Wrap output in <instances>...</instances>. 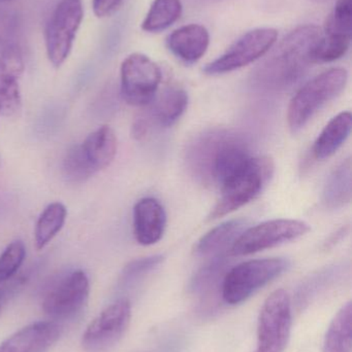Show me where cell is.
I'll return each mask as SVG.
<instances>
[{
    "label": "cell",
    "instance_id": "6da1fadb",
    "mask_svg": "<svg viewBox=\"0 0 352 352\" xmlns=\"http://www.w3.org/2000/svg\"><path fill=\"white\" fill-rule=\"evenodd\" d=\"M253 158L245 140L225 129L203 132L187 151V163L192 173L205 184L219 188Z\"/></svg>",
    "mask_w": 352,
    "mask_h": 352
},
{
    "label": "cell",
    "instance_id": "7a4b0ae2",
    "mask_svg": "<svg viewBox=\"0 0 352 352\" xmlns=\"http://www.w3.org/2000/svg\"><path fill=\"white\" fill-rule=\"evenodd\" d=\"M322 35L316 25H304L291 31L258 66V82L271 88H284L297 82L314 64V50Z\"/></svg>",
    "mask_w": 352,
    "mask_h": 352
},
{
    "label": "cell",
    "instance_id": "3957f363",
    "mask_svg": "<svg viewBox=\"0 0 352 352\" xmlns=\"http://www.w3.org/2000/svg\"><path fill=\"white\" fill-rule=\"evenodd\" d=\"M347 82V70L335 67L306 82L289 103L287 123L291 132L297 133L301 131L327 103L336 98L344 90Z\"/></svg>",
    "mask_w": 352,
    "mask_h": 352
},
{
    "label": "cell",
    "instance_id": "277c9868",
    "mask_svg": "<svg viewBox=\"0 0 352 352\" xmlns=\"http://www.w3.org/2000/svg\"><path fill=\"white\" fill-rule=\"evenodd\" d=\"M274 173V163L268 157H254L251 162L220 188V197L209 214V221L220 219L256 198Z\"/></svg>",
    "mask_w": 352,
    "mask_h": 352
},
{
    "label": "cell",
    "instance_id": "5b68a950",
    "mask_svg": "<svg viewBox=\"0 0 352 352\" xmlns=\"http://www.w3.org/2000/svg\"><path fill=\"white\" fill-rule=\"evenodd\" d=\"M283 258L247 261L229 269L221 283V296L229 305H238L289 269Z\"/></svg>",
    "mask_w": 352,
    "mask_h": 352
},
{
    "label": "cell",
    "instance_id": "8992f818",
    "mask_svg": "<svg viewBox=\"0 0 352 352\" xmlns=\"http://www.w3.org/2000/svg\"><path fill=\"white\" fill-rule=\"evenodd\" d=\"M291 298L284 289H277L267 298L260 310L254 352L284 351L291 337Z\"/></svg>",
    "mask_w": 352,
    "mask_h": 352
},
{
    "label": "cell",
    "instance_id": "52a82bcc",
    "mask_svg": "<svg viewBox=\"0 0 352 352\" xmlns=\"http://www.w3.org/2000/svg\"><path fill=\"white\" fill-rule=\"evenodd\" d=\"M161 78V68L148 56H128L120 69V91L124 101L132 107H146L156 97Z\"/></svg>",
    "mask_w": 352,
    "mask_h": 352
},
{
    "label": "cell",
    "instance_id": "ba28073f",
    "mask_svg": "<svg viewBox=\"0 0 352 352\" xmlns=\"http://www.w3.org/2000/svg\"><path fill=\"white\" fill-rule=\"evenodd\" d=\"M311 230L303 221L291 219H272L248 227L229 250L235 256H249L287 242L299 239Z\"/></svg>",
    "mask_w": 352,
    "mask_h": 352
},
{
    "label": "cell",
    "instance_id": "9c48e42d",
    "mask_svg": "<svg viewBox=\"0 0 352 352\" xmlns=\"http://www.w3.org/2000/svg\"><path fill=\"white\" fill-rule=\"evenodd\" d=\"M84 16L82 0H60L45 27V47L50 62L60 67L68 59Z\"/></svg>",
    "mask_w": 352,
    "mask_h": 352
},
{
    "label": "cell",
    "instance_id": "30bf717a",
    "mask_svg": "<svg viewBox=\"0 0 352 352\" xmlns=\"http://www.w3.org/2000/svg\"><path fill=\"white\" fill-rule=\"evenodd\" d=\"M277 37L278 33L273 28L248 31L220 57L207 64L204 72L208 76H220L245 67L266 55L276 43Z\"/></svg>",
    "mask_w": 352,
    "mask_h": 352
},
{
    "label": "cell",
    "instance_id": "8fae6325",
    "mask_svg": "<svg viewBox=\"0 0 352 352\" xmlns=\"http://www.w3.org/2000/svg\"><path fill=\"white\" fill-rule=\"evenodd\" d=\"M89 279L82 270L72 271L58 279L43 296V312L54 320H68L81 314L88 301Z\"/></svg>",
    "mask_w": 352,
    "mask_h": 352
},
{
    "label": "cell",
    "instance_id": "7c38bea8",
    "mask_svg": "<svg viewBox=\"0 0 352 352\" xmlns=\"http://www.w3.org/2000/svg\"><path fill=\"white\" fill-rule=\"evenodd\" d=\"M132 318V305L126 299L107 306L89 324L82 337L85 352H109L125 334Z\"/></svg>",
    "mask_w": 352,
    "mask_h": 352
},
{
    "label": "cell",
    "instance_id": "4fadbf2b",
    "mask_svg": "<svg viewBox=\"0 0 352 352\" xmlns=\"http://www.w3.org/2000/svg\"><path fill=\"white\" fill-rule=\"evenodd\" d=\"M147 107L148 111L141 113L132 125V135L138 140H143L153 125L161 128L175 125L187 109L188 94L182 88L169 87Z\"/></svg>",
    "mask_w": 352,
    "mask_h": 352
},
{
    "label": "cell",
    "instance_id": "5bb4252c",
    "mask_svg": "<svg viewBox=\"0 0 352 352\" xmlns=\"http://www.w3.org/2000/svg\"><path fill=\"white\" fill-rule=\"evenodd\" d=\"M24 72V58L20 45L0 51V115L16 117L22 109L19 80Z\"/></svg>",
    "mask_w": 352,
    "mask_h": 352
},
{
    "label": "cell",
    "instance_id": "9a60e30c",
    "mask_svg": "<svg viewBox=\"0 0 352 352\" xmlns=\"http://www.w3.org/2000/svg\"><path fill=\"white\" fill-rule=\"evenodd\" d=\"M61 328L54 320L21 329L0 344V352H47L59 340Z\"/></svg>",
    "mask_w": 352,
    "mask_h": 352
},
{
    "label": "cell",
    "instance_id": "2e32d148",
    "mask_svg": "<svg viewBox=\"0 0 352 352\" xmlns=\"http://www.w3.org/2000/svg\"><path fill=\"white\" fill-rule=\"evenodd\" d=\"M167 227V213L163 204L152 197L141 199L134 208V235L141 245L157 243Z\"/></svg>",
    "mask_w": 352,
    "mask_h": 352
},
{
    "label": "cell",
    "instance_id": "e0dca14e",
    "mask_svg": "<svg viewBox=\"0 0 352 352\" xmlns=\"http://www.w3.org/2000/svg\"><path fill=\"white\" fill-rule=\"evenodd\" d=\"M210 35L206 27L189 24L176 29L167 39V47L183 63H196L206 54Z\"/></svg>",
    "mask_w": 352,
    "mask_h": 352
},
{
    "label": "cell",
    "instance_id": "ac0fdd59",
    "mask_svg": "<svg viewBox=\"0 0 352 352\" xmlns=\"http://www.w3.org/2000/svg\"><path fill=\"white\" fill-rule=\"evenodd\" d=\"M85 158L95 173L111 165L117 154L118 142L115 132L109 126H103L90 134L80 144Z\"/></svg>",
    "mask_w": 352,
    "mask_h": 352
},
{
    "label": "cell",
    "instance_id": "d6986e66",
    "mask_svg": "<svg viewBox=\"0 0 352 352\" xmlns=\"http://www.w3.org/2000/svg\"><path fill=\"white\" fill-rule=\"evenodd\" d=\"M248 228L245 219H229L205 234L196 245V252L200 256H220L231 250L234 242Z\"/></svg>",
    "mask_w": 352,
    "mask_h": 352
},
{
    "label": "cell",
    "instance_id": "ffe728a7",
    "mask_svg": "<svg viewBox=\"0 0 352 352\" xmlns=\"http://www.w3.org/2000/svg\"><path fill=\"white\" fill-rule=\"evenodd\" d=\"M352 116L343 111L333 118L314 142L313 156L316 160H326L343 146L351 132Z\"/></svg>",
    "mask_w": 352,
    "mask_h": 352
},
{
    "label": "cell",
    "instance_id": "44dd1931",
    "mask_svg": "<svg viewBox=\"0 0 352 352\" xmlns=\"http://www.w3.org/2000/svg\"><path fill=\"white\" fill-rule=\"evenodd\" d=\"M351 159H345L327 178L322 202L327 208L339 209L351 201Z\"/></svg>",
    "mask_w": 352,
    "mask_h": 352
},
{
    "label": "cell",
    "instance_id": "7402d4cb",
    "mask_svg": "<svg viewBox=\"0 0 352 352\" xmlns=\"http://www.w3.org/2000/svg\"><path fill=\"white\" fill-rule=\"evenodd\" d=\"M352 306L345 304L331 322L322 352H351Z\"/></svg>",
    "mask_w": 352,
    "mask_h": 352
},
{
    "label": "cell",
    "instance_id": "603a6c76",
    "mask_svg": "<svg viewBox=\"0 0 352 352\" xmlns=\"http://www.w3.org/2000/svg\"><path fill=\"white\" fill-rule=\"evenodd\" d=\"M68 210L62 203H51L43 209L35 226L34 241L37 250H43L61 231Z\"/></svg>",
    "mask_w": 352,
    "mask_h": 352
},
{
    "label": "cell",
    "instance_id": "cb8c5ba5",
    "mask_svg": "<svg viewBox=\"0 0 352 352\" xmlns=\"http://www.w3.org/2000/svg\"><path fill=\"white\" fill-rule=\"evenodd\" d=\"M181 14V0H154L143 21L142 29L146 32H161L177 22Z\"/></svg>",
    "mask_w": 352,
    "mask_h": 352
},
{
    "label": "cell",
    "instance_id": "d4e9b609",
    "mask_svg": "<svg viewBox=\"0 0 352 352\" xmlns=\"http://www.w3.org/2000/svg\"><path fill=\"white\" fill-rule=\"evenodd\" d=\"M227 261L223 254L214 256V260L203 267L191 279L190 292L194 295L207 296L215 291L217 285L223 278V272L227 267Z\"/></svg>",
    "mask_w": 352,
    "mask_h": 352
},
{
    "label": "cell",
    "instance_id": "484cf974",
    "mask_svg": "<svg viewBox=\"0 0 352 352\" xmlns=\"http://www.w3.org/2000/svg\"><path fill=\"white\" fill-rule=\"evenodd\" d=\"M351 36L322 34L313 53V63H330L349 52Z\"/></svg>",
    "mask_w": 352,
    "mask_h": 352
},
{
    "label": "cell",
    "instance_id": "4316f807",
    "mask_svg": "<svg viewBox=\"0 0 352 352\" xmlns=\"http://www.w3.org/2000/svg\"><path fill=\"white\" fill-rule=\"evenodd\" d=\"M62 169L64 176L68 178V182H86L88 178L96 173L85 158L80 144L72 146L66 152Z\"/></svg>",
    "mask_w": 352,
    "mask_h": 352
},
{
    "label": "cell",
    "instance_id": "83f0119b",
    "mask_svg": "<svg viewBox=\"0 0 352 352\" xmlns=\"http://www.w3.org/2000/svg\"><path fill=\"white\" fill-rule=\"evenodd\" d=\"M351 0H337L334 10L327 19L324 34L351 36Z\"/></svg>",
    "mask_w": 352,
    "mask_h": 352
},
{
    "label": "cell",
    "instance_id": "f1b7e54d",
    "mask_svg": "<svg viewBox=\"0 0 352 352\" xmlns=\"http://www.w3.org/2000/svg\"><path fill=\"white\" fill-rule=\"evenodd\" d=\"M165 258L161 254H155V256H146V258H136L124 267L121 273V285L123 287H130L134 285L136 281L140 280L145 275L150 273L151 271L156 269Z\"/></svg>",
    "mask_w": 352,
    "mask_h": 352
},
{
    "label": "cell",
    "instance_id": "f546056e",
    "mask_svg": "<svg viewBox=\"0 0 352 352\" xmlns=\"http://www.w3.org/2000/svg\"><path fill=\"white\" fill-rule=\"evenodd\" d=\"M25 256L26 250L22 241L16 240L8 244L0 256V283L8 280L18 272Z\"/></svg>",
    "mask_w": 352,
    "mask_h": 352
},
{
    "label": "cell",
    "instance_id": "4dcf8cb0",
    "mask_svg": "<svg viewBox=\"0 0 352 352\" xmlns=\"http://www.w3.org/2000/svg\"><path fill=\"white\" fill-rule=\"evenodd\" d=\"M20 32L19 14L12 10H0V51L12 45H18Z\"/></svg>",
    "mask_w": 352,
    "mask_h": 352
},
{
    "label": "cell",
    "instance_id": "1f68e13d",
    "mask_svg": "<svg viewBox=\"0 0 352 352\" xmlns=\"http://www.w3.org/2000/svg\"><path fill=\"white\" fill-rule=\"evenodd\" d=\"M124 0H93L95 16L105 18L115 12Z\"/></svg>",
    "mask_w": 352,
    "mask_h": 352
},
{
    "label": "cell",
    "instance_id": "d6a6232c",
    "mask_svg": "<svg viewBox=\"0 0 352 352\" xmlns=\"http://www.w3.org/2000/svg\"><path fill=\"white\" fill-rule=\"evenodd\" d=\"M6 296V292L4 289H0V301L3 299Z\"/></svg>",
    "mask_w": 352,
    "mask_h": 352
},
{
    "label": "cell",
    "instance_id": "836d02e7",
    "mask_svg": "<svg viewBox=\"0 0 352 352\" xmlns=\"http://www.w3.org/2000/svg\"><path fill=\"white\" fill-rule=\"evenodd\" d=\"M14 0H0V3H8V2H12Z\"/></svg>",
    "mask_w": 352,
    "mask_h": 352
},
{
    "label": "cell",
    "instance_id": "e575fe53",
    "mask_svg": "<svg viewBox=\"0 0 352 352\" xmlns=\"http://www.w3.org/2000/svg\"><path fill=\"white\" fill-rule=\"evenodd\" d=\"M312 1H315V2H327V1H330V0H312Z\"/></svg>",
    "mask_w": 352,
    "mask_h": 352
},
{
    "label": "cell",
    "instance_id": "d590c367",
    "mask_svg": "<svg viewBox=\"0 0 352 352\" xmlns=\"http://www.w3.org/2000/svg\"><path fill=\"white\" fill-rule=\"evenodd\" d=\"M0 165H1V156H0Z\"/></svg>",
    "mask_w": 352,
    "mask_h": 352
}]
</instances>
